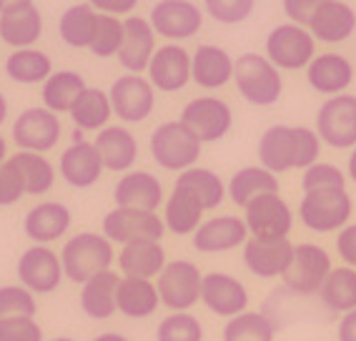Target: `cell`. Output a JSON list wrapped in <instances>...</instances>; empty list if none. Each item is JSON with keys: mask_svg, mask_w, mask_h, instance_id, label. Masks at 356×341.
<instances>
[{"mask_svg": "<svg viewBox=\"0 0 356 341\" xmlns=\"http://www.w3.org/2000/svg\"><path fill=\"white\" fill-rule=\"evenodd\" d=\"M259 164L274 176L293 168H309L318 161L321 138L314 128L306 126H271L261 133L259 138Z\"/></svg>", "mask_w": 356, "mask_h": 341, "instance_id": "6da1fadb", "label": "cell"}, {"mask_svg": "<svg viewBox=\"0 0 356 341\" xmlns=\"http://www.w3.org/2000/svg\"><path fill=\"white\" fill-rule=\"evenodd\" d=\"M113 259V244L96 231H81V234L70 236L60 248L63 273L73 284H86L90 276L111 269Z\"/></svg>", "mask_w": 356, "mask_h": 341, "instance_id": "7a4b0ae2", "label": "cell"}, {"mask_svg": "<svg viewBox=\"0 0 356 341\" xmlns=\"http://www.w3.org/2000/svg\"><path fill=\"white\" fill-rule=\"evenodd\" d=\"M234 83L243 101L261 108L279 103L284 93L279 68L259 53H241L238 58H234Z\"/></svg>", "mask_w": 356, "mask_h": 341, "instance_id": "3957f363", "label": "cell"}, {"mask_svg": "<svg viewBox=\"0 0 356 341\" xmlns=\"http://www.w3.org/2000/svg\"><path fill=\"white\" fill-rule=\"evenodd\" d=\"M354 214L346 189H318L306 191L299 201V221L314 234H334L349 223Z\"/></svg>", "mask_w": 356, "mask_h": 341, "instance_id": "277c9868", "label": "cell"}, {"mask_svg": "<svg viewBox=\"0 0 356 341\" xmlns=\"http://www.w3.org/2000/svg\"><path fill=\"white\" fill-rule=\"evenodd\" d=\"M201 141L193 136L181 120H165L159 128H153L148 148L153 161L163 170H186L193 168L201 158Z\"/></svg>", "mask_w": 356, "mask_h": 341, "instance_id": "5b68a950", "label": "cell"}, {"mask_svg": "<svg viewBox=\"0 0 356 341\" xmlns=\"http://www.w3.org/2000/svg\"><path fill=\"white\" fill-rule=\"evenodd\" d=\"M156 289H159L161 306L171 311H191L201 301V284H204V273L193 261L176 259L163 266L159 273Z\"/></svg>", "mask_w": 356, "mask_h": 341, "instance_id": "8992f818", "label": "cell"}, {"mask_svg": "<svg viewBox=\"0 0 356 341\" xmlns=\"http://www.w3.org/2000/svg\"><path fill=\"white\" fill-rule=\"evenodd\" d=\"M316 136L321 143L349 151L356 145V95L339 93L321 103L316 113Z\"/></svg>", "mask_w": 356, "mask_h": 341, "instance_id": "52a82bcc", "label": "cell"}, {"mask_svg": "<svg viewBox=\"0 0 356 341\" xmlns=\"http://www.w3.org/2000/svg\"><path fill=\"white\" fill-rule=\"evenodd\" d=\"M264 51H266V58L279 70H299L314 61L316 40L304 26L281 23L266 35Z\"/></svg>", "mask_w": 356, "mask_h": 341, "instance_id": "ba28073f", "label": "cell"}, {"mask_svg": "<svg viewBox=\"0 0 356 341\" xmlns=\"http://www.w3.org/2000/svg\"><path fill=\"white\" fill-rule=\"evenodd\" d=\"M334 264L324 246L318 244H293V259L284 273L286 289L296 296H314L331 273Z\"/></svg>", "mask_w": 356, "mask_h": 341, "instance_id": "9c48e42d", "label": "cell"}, {"mask_svg": "<svg viewBox=\"0 0 356 341\" xmlns=\"http://www.w3.org/2000/svg\"><path fill=\"white\" fill-rule=\"evenodd\" d=\"M181 123L196 136L201 143H216L234 126V111L216 95H198L181 111Z\"/></svg>", "mask_w": 356, "mask_h": 341, "instance_id": "30bf717a", "label": "cell"}, {"mask_svg": "<svg viewBox=\"0 0 356 341\" xmlns=\"http://www.w3.org/2000/svg\"><path fill=\"white\" fill-rule=\"evenodd\" d=\"M101 234L111 244H134V241H161L165 234L163 219H159L156 211H140V209H121L115 206L113 211L103 216Z\"/></svg>", "mask_w": 356, "mask_h": 341, "instance_id": "8fae6325", "label": "cell"}, {"mask_svg": "<svg viewBox=\"0 0 356 341\" xmlns=\"http://www.w3.org/2000/svg\"><path fill=\"white\" fill-rule=\"evenodd\" d=\"M15 273H18V284L26 286L35 296L53 294L65 278L60 256L51 246H40V244H33L20 253Z\"/></svg>", "mask_w": 356, "mask_h": 341, "instance_id": "7c38bea8", "label": "cell"}, {"mask_svg": "<svg viewBox=\"0 0 356 341\" xmlns=\"http://www.w3.org/2000/svg\"><path fill=\"white\" fill-rule=\"evenodd\" d=\"M243 223L251 239H289L293 211L279 193H264L243 206Z\"/></svg>", "mask_w": 356, "mask_h": 341, "instance_id": "4fadbf2b", "label": "cell"}, {"mask_svg": "<svg viewBox=\"0 0 356 341\" xmlns=\"http://www.w3.org/2000/svg\"><path fill=\"white\" fill-rule=\"evenodd\" d=\"M60 133H63L60 118L45 106L26 108L13 120V141L20 151L43 153L45 156V153L53 151L58 145Z\"/></svg>", "mask_w": 356, "mask_h": 341, "instance_id": "5bb4252c", "label": "cell"}, {"mask_svg": "<svg viewBox=\"0 0 356 341\" xmlns=\"http://www.w3.org/2000/svg\"><path fill=\"white\" fill-rule=\"evenodd\" d=\"M108 98L113 116H118L123 123H143L156 108V88L148 78L136 73L115 78L111 83Z\"/></svg>", "mask_w": 356, "mask_h": 341, "instance_id": "9a60e30c", "label": "cell"}, {"mask_svg": "<svg viewBox=\"0 0 356 341\" xmlns=\"http://www.w3.org/2000/svg\"><path fill=\"white\" fill-rule=\"evenodd\" d=\"M156 35L168 40L193 38L204 26V10L191 0H159L148 18Z\"/></svg>", "mask_w": 356, "mask_h": 341, "instance_id": "2e32d148", "label": "cell"}, {"mask_svg": "<svg viewBox=\"0 0 356 341\" xmlns=\"http://www.w3.org/2000/svg\"><path fill=\"white\" fill-rule=\"evenodd\" d=\"M148 81L156 90L178 93L191 81V53L184 45L168 43L156 48L151 63H148Z\"/></svg>", "mask_w": 356, "mask_h": 341, "instance_id": "e0dca14e", "label": "cell"}, {"mask_svg": "<svg viewBox=\"0 0 356 341\" xmlns=\"http://www.w3.org/2000/svg\"><path fill=\"white\" fill-rule=\"evenodd\" d=\"M248 289L231 273L213 271L206 273L204 284H201V303L211 314L231 319L236 314L248 311Z\"/></svg>", "mask_w": 356, "mask_h": 341, "instance_id": "ac0fdd59", "label": "cell"}, {"mask_svg": "<svg viewBox=\"0 0 356 341\" xmlns=\"http://www.w3.org/2000/svg\"><path fill=\"white\" fill-rule=\"evenodd\" d=\"M293 244L289 239H248L243 244V266L259 278H279L289 271Z\"/></svg>", "mask_w": 356, "mask_h": 341, "instance_id": "d6986e66", "label": "cell"}, {"mask_svg": "<svg viewBox=\"0 0 356 341\" xmlns=\"http://www.w3.org/2000/svg\"><path fill=\"white\" fill-rule=\"evenodd\" d=\"M103 161L93 141H73L58 158V173L73 189H90L103 176Z\"/></svg>", "mask_w": 356, "mask_h": 341, "instance_id": "ffe728a7", "label": "cell"}, {"mask_svg": "<svg viewBox=\"0 0 356 341\" xmlns=\"http://www.w3.org/2000/svg\"><path fill=\"white\" fill-rule=\"evenodd\" d=\"M153 53H156V31L151 28V23L140 15H128L123 20V43L118 51V63L128 73L140 76L143 70H148Z\"/></svg>", "mask_w": 356, "mask_h": 341, "instance_id": "44dd1931", "label": "cell"}, {"mask_svg": "<svg viewBox=\"0 0 356 341\" xmlns=\"http://www.w3.org/2000/svg\"><path fill=\"white\" fill-rule=\"evenodd\" d=\"M191 239L198 253H223L243 246L248 241V228L238 216H213L196 228Z\"/></svg>", "mask_w": 356, "mask_h": 341, "instance_id": "7402d4cb", "label": "cell"}, {"mask_svg": "<svg viewBox=\"0 0 356 341\" xmlns=\"http://www.w3.org/2000/svg\"><path fill=\"white\" fill-rule=\"evenodd\" d=\"M73 226V214L60 201H43L33 206L23 219V231L33 244L48 246L53 241L63 239Z\"/></svg>", "mask_w": 356, "mask_h": 341, "instance_id": "603a6c76", "label": "cell"}, {"mask_svg": "<svg viewBox=\"0 0 356 341\" xmlns=\"http://www.w3.org/2000/svg\"><path fill=\"white\" fill-rule=\"evenodd\" d=\"M113 201L121 209L159 211L163 203V184L151 170H128L115 184Z\"/></svg>", "mask_w": 356, "mask_h": 341, "instance_id": "cb8c5ba5", "label": "cell"}, {"mask_svg": "<svg viewBox=\"0 0 356 341\" xmlns=\"http://www.w3.org/2000/svg\"><path fill=\"white\" fill-rule=\"evenodd\" d=\"M306 28L318 43H343L356 31V10L343 0H326Z\"/></svg>", "mask_w": 356, "mask_h": 341, "instance_id": "d4e9b609", "label": "cell"}, {"mask_svg": "<svg viewBox=\"0 0 356 341\" xmlns=\"http://www.w3.org/2000/svg\"><path fill=\"white\" fill-rule=\"evenodd\" d=\"M40 35H43V15L35 3L13 6L0 13V43L20 51V48H33Z\"/></svg>", "mask_w": 356, "mask_h": 341, "instance_id": "484cf974", "label": "cell"}, {"mask_svg": "<svg viewBox=\"0 0 356 341\" xmlns=\"http://www.w3.org/2000/svg\"><path fill=\"white\" fill-rule=\"evenodd\" d=\"M306 81L316 93L339 95L349 88L354 81V65L341 53H318L314 61L306 65Z\"/></svg>", "mask_w": 356, "mask_h": 341, "instance_id": "4316f807", "label": "cell"}, {"mask_svg": "<svg viewBox=\"0 0 356 341\" xmlns=\"http://www.w3.org/2000/svg\"><path fill=\"white\" fill-rule=\"evenodd\" d=\"M93 145L106 170L128 173L138 161V141L126 126H106L103 131H98Z\"/></svg>", "mask_w": 356, "mask_h": 341, "instance_id": "83f0119b", "label": "cell"}, {"mask_svg": "<svg viewBox=\"0 0 356 341\" xmlns=\"http://www.w3.org/2000/svg\"><path fill=\"white\" fill-rule=\"evenodd\" d=\"M191 81L206 90H218L234 81V58L221 45L204 43L191 56Z\"/></svg>", "mask_w": 356, "mask_h": 341, "instance_id": "f1b7e54d", "label": "cell"}, {"mask_svg": "<svg viewBox=\"0 0 356 341\" xmlns=\"http://www.w3.org/2000/svg\"><path fill=\"white\" fill-rule=\"evenodd\" d=\"M159 289L151 278L121 276L115 289V309L128 319H148L159 311Z\"/></svg>", "mask_w": 356, "mask_h": 341, "instance_id": "f546056e", "label": "cell"}, {"mask_svg": "<svg viewBox=\"0 0 356 341\" xmlns=\"http://www.w3.org/2000/svg\"><path fill=\"white\" fill-rule=\"evenodd\" d=\"M121 276L111 269L90 276L86 284H81V309L83 314L93 322H106L115 314V289H118Z\"/></svg>", "mask_w": 356, "mask_h": 341, "instance_id": "4dcf8cb0", "label": "cell"}, {"mask_svg": "<svg viewBox=\"0 0 356 341\" xmlns=\"http://www.w3.org/2000/svg\"><path fill=\"white\" fill-rule=\"evenodd\" d=\"M165 261V251L161 246V241H134V244H126L118 251V269H121L123 276H134V278H156Z\"/></svg>", "mask_w": 356, "mask_h": 341, "instance_id": "1f68e13d", "label": "cell"}, {"mask_svg": "<svg viewBox=\"0 0 356 341\" xmlns=\"http://www.w3.org/2000/svg\"><path fill=\"white\" fill-rule=\"evenodd\" d=\"M173 189H181L186 193H191L204 211H213L218 209L226 198V184L221 181L216 170L211 168H201V166H193V168H186L178 173Z\"/></svg>", "mask_w": 356, "mask_h": 341, "instance_id": "d6a6232c", "label": "cell"}, {"mask_svg": "<svg viewBox=\"0 0 356 341\" xmlns=\"http://www.w3.org/2000/svg\"><path fill=\"white\" fill-rule=\"evenodd\" d=\"M204 206L181 189H173L171 196L163 201V226L176 236H193L204 223Z\"/></svg>", "mask_w": 356, "mask_h": 341, "instance_id": "836d02e7", "label": "cell"}, {"mask_svg": "<svg viewBox=\"0 0 356 341\" xmlns=\"http://www.w3.org/2000/svg\"><path fill=\"white\" fill-rule=\"evenodd\" d=\"M264 193H279V178L264 166L238 168L226 186V196L241 209L248 201H254L256 196H264Z\"/></svg>", "mask_w": 356, "mask_h": 341, "instance_id": "e575fe53", "label": "cell"}, {"mask_svg": "<svg viewBox=\"0 0 356 341\" xmlns=\"http://www.w3.org/2000/svg\"><path fill=\"white\" fill-rule=\"evenodd\" d=\"M8 161L18 170L23 189H26V196H43L56 184V166L43 153L18 151L13 156H8Z\"/></svg>", "mask_w": 356, "mask_h": 341, "instance_id": "d590c367", "label": "cell"}, {"mask_svg": "<svg viewBox=\"0 0 356 341\" xmlns=\"http://www.w3.org/2000/svg\"><path fill=\"white\" fill-rule=\"evenodd\" d=\"M88 88L78 70H53L51 78L43 83V106L53 111L56 116L70 113V108L76 106L83 90Z\"/></svg>", "mask_w": 356, "mask_h": 341, "instance_id": "8d00e7d4", "label": "cell"}, {"mask_svg": "<svg viewBox=\"0 0 356 341\" xmlns=\"http://www.w3.org/2000/svg\"><path fill=\"white\" fill-rule=\"evenodd\" d=\"M53 73V61L38 48H20L6 58V76L20 86L45 83Z\"/></svg>", "mask_w": 356, "mask_h": 341, "instance_id": "74e56055", "label": "cell"}, {"mask_svg": "<svg viewBox=\"0 0 356 341\" xmlns=\"http://www.w3.org/2000/svg\"><path fill=\"white\" fill-rule=\"evenodd\" d=\"M318 299L331 314H346L356 309V269L334 266L318 289Z\"/></svg>", "mask_w": 356, "mask_h": 341, "instance_id": "f35d334b", "label": "cell"}, {"mask_svg": "<svg viewBox=\"0 0 356 341\" xmlns=\"http://www.w3.org/2000/svg\"><path fill=\"white\" fill-rule=\"evenodd\" d=\"M111 116H113V108H111L108 93L101 88H90V86L81 93L76 106L70 108V118L78 131H103L108 126Z\"/></svg>", "mask_w": 356, "mask_h": 341, "instance_id": "ab89813d", "label": "cell"}, {"mask_svg": "<svg viewBox=\"0 0 356 341\" xmlns=\"http://www.w3.org/2000/svg\"><path fill=\"white\" fill-rule=\"evenodd\" d=\"M96 20L98 13L88 3L70 6L58 20V35L70 48H90V40H93V33H96Z\"/></svg>", "mask_w": 356, "mask_h": 341, "instance_id": "60d3db41", "label": "cell"}, {"mask_svg": "<svg viewBox=\"0 0 356 341\" xmlns=\"http://www.w3.org/2000/svg\"><path fill=\"white\" fill-rule=\"evenodd\" d=\"M276 324L264 311H243L223 326V341H274Z\"/></svg>", "mask_w": 356, "mask_h": 341, "instance_id": "b9f144b4", "label": "cell"}, {"mask_svg": "<svg viewBox=\"0 0 356 341\" xmlns=\"http://www.w3.org/2000/svg\"><path fill=\"white\" fill-rule=\"evenodd\" d=\"M156 341H204V324L191 311H171L156 328Z\"/></svg>", "mask_w": 356, "mask_h": 341, "instance_id": "7bdbcfd3", "label": "cell"}, {"mask_svg": "<svg viewBox=\"0 0 356 341\" xmlns=\"http://www.w3.org/2000/svg\"><path fill=\"white\" fill-rule=\"evenodd\" d=\"M121 43H123V20L115 18V15L98 13L96 33H93L88 51L96 58H111V56H118Z\"/></svg>", "mask_w": 356, "mask_h": 341, "instance_id": "ee69618b", "label": "cell"}, {"mask_svg": "<svg viewBox=\"0 0 356 341\" xmlns=\"http://www.w3.org/2000/svg\"><path fill=\"white\" fill-rule=\"evenodd\" d=\"M38 314V301L35 294L20 284H6L0 286V319L10 316H35Z\"/></svg>", "mask_w": 356, "mask_h": 341, "instance_id": "f6af8a7d", "label": "cell"}, {"mask_svg": "<svg viewBox=\"0 0 356 341\" xmlns=\"http://www.w3.org/2000/svg\"><path fill=\"white\" fill-rule=\"evenodd\" d=\"M206 13L223 26H238L251 18L256 0H204Z\"/></svg>", "mask_w": 356, "mask_h": 341, "instance_id": "bcb514c9", "label": "cell"}, {"mask_svg": "<svg viewBox=\"0 0 356 341\" xmlns=\"http://www.w3.org/2000/svg\"><path fill=\"white\" fill-rule=\"evenodd\" d=\"M301 189H304V193L306 191H318V189H346V173L334 164H321V161H316L314 166L304 168Z\"/></svg>", "mask_w": 356, "mask_h": 341, "instance_id": "7dc6e473", "label": "cell"}, {"mask_svg": "<svg viewBox=\"0 0 356 341\" xmlns=\"http://www.w3.org/2000/svg\"><path fill=\"white\" fill-rule=\"evenodd\" d=\"M0 341H45L43 326L35 322V316L0 319Z\"/></svg>", "mask_w": 356, "mask_h": 341, "instance_id": "c3c4849f", "label": "cell"}, {"mask_svg": "<svg viewBox=\"0 0 356 341\" xmlns=\"http://www.w3.org/2000/svg\"><path fill=\"white\" fill-rule=\"evenodd\" d=\"M23 196H26L23 181H20L13 164L6 158V164H0V206H13Z\"/></svg>", "mask_w": 356, "mask_h": 341, "instance_id": "681fc988", "label": "cell"}, {"mask_svg": "<svg viewBox=\"0 0 356 341\" xmlns=\"http://www.w3.org/2000/svg\"><path fill=\"white\" fill-rule=\"evenodd\" d=\"M324 3L326 0H281L286 18L291 20V23H296V26H309V20L314 18V13H316Z\"/></svg>", "mask_w": 356, "mask_h": 341, "instance_id": "f907efd6", "label": "cell"}, {"mask_svg": "<svg viewBox=\"0 0 356 341\" xmlns=\"http://www.w3.org/2000/svg\"><path fill=\"white\" fill-rule=\"evenodd\" d=\"M337 253L343 261V266L356 264V223H346L337 236Z\"/></svg>", "mask_w": 356, "mask_h": 341, "instance_id": "816d5d0a", "label": "cell"}, {"mask_svg": "<svg viewBox=\"0 0 356 341\" xmlns=\"http://www.w3.org/2000/svg\"><path fill=\"white\" fill-rule=\"evenodd\" d=\"M88 6L96 10V13L106 15H128L131 10H136L138 0H88Z\"/></svg>", "mask_w": 356, "mask_h": 341, "instance_id": "f5cc1de1", "label": "cell"}, {"mask_svg": "<svg viewBox=\"0 0 356 341\" xmlns=\"http://www.w3.org/2000/svg\"><path fill=\"white\" fill-rule=\"evenodd\" d=\"M337 341H356V309L341 314L337 326Z\"/></svg>", "mask_w": 356, "mask_h": 341, "instance_id": "db71d44e", "label": "cell"}, {"mask_svg": "<svg viewBox=\"0 0 356 341\" xmlns=\"http://www.w3.org/2000/svg\"><path fill=\"white\" fill-rule=\"evenodd\" d=\"M346 178H351V181L356 184V145L351 148L349 161H346Z\"/></svg>", "mask_w": 356, "mask_h": 341, "instance_id": "11a10c76", "label": "cell"}, {"mask_svg": "<svg viewBox=\"0 0 356 341\" xmlns=\"http://www.w3.org/2000/svg\"><path fill=\"white\" fill-rule=\"evenodd\" d=\"M93 341H131L128 336L118 334V331H103V334H98Z\"/></svg>", "mask_w": 356, "mask_h": 341, "instance_id": "9f6ffc18", "label": "cell"}, {"mask_svg": "<svg viewBox=\"0 0 356 341\" xmlns=\"http://www.w3.org/2000/svg\"><path fill=\"white\" fill-rule=\"evenodd\" d=\"M6 118H8V98H6V93L0 90V126L6 123Z\"/></svg>", "mask_w": 356, "mask_h": 341, "instance_id": "6f0895ef", "label": "cell"}, {"mask_svg": "<svg viewBox=\"0 0 356 341\" xmlns=\"http://www.w3.org/2000/svg\"><path fill=\"white\" fill-rule=\"evenodd\" d=\"M26 3H33V0H0V13L13 6H26Z\"/></svg>", "mask_w": 356, "mask_h": 341, "instance_id": "680465c9", "label": "cell"}, {"mask_svg": "<svg viewBox=\"0 0 356 341\" xmlns=\"http://www.w3.org/2000/svg\"><path fill=\"white\" fill-rule=\"evenodd\" d=\"M6 158H8V141L0 136V164H6Z\"/></svg>", "mask_w": 356, "mask_h": 341, "instance_id": "91938a15", "label": "cell"}, {"mask_svg": "<svg viewBox=\"0 0 356 341\" xmlns=\"http://www.w3.org/2000/svg\"><path fill=\"white\" fill-rule=\"evenodd\" d=\"M48 341H76L73 336H53V339H48Z\"/></svg>", "mask_w": 356, "mask_h": 341, "instance_id": "94428289", "label": "cell"}, {"mask_svg": "<svg viewBox=\"0 0 356 341\" xmlns=\"http://www.w3.org/2000/svg\"><path fill=\"white\" fill-rule=\"evenodd\" d=\"M354 269H356V264H354Z\"/></svg>", "mask_w": 356, "mask_h": 341, "instance_id": "6125c7cd", "label": "cell"}]
</instances>
